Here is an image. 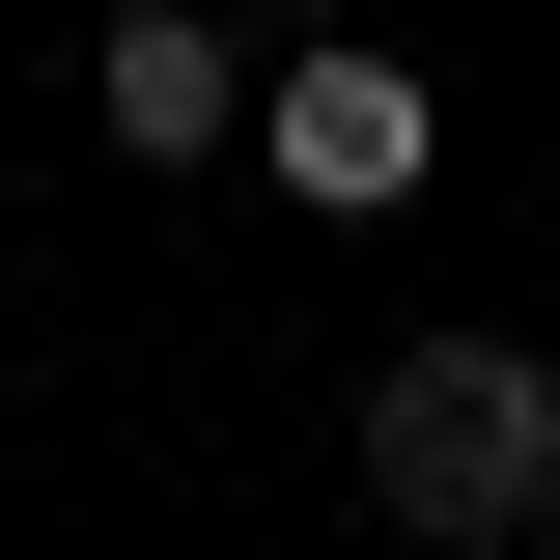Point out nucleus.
<instances>
[{
    "mask_svg": "<svg viewBox=\"0 0 560 560\" xmlns=\"http://www.w3.org/2000/svg\"><path fill=\"white\" fill-rule=\"evenodd\" d=\"M364 504L420 560H533L560 533V364L533 337H393L364 364Z\"/></svg>",
    "mask_w": 560,
    "mask_h": 560,
    "instance_id": "1",
    "label": "nucleus"
},
{
    "mask_svg": "<svg viewBox=\"0 0 560 560\" xmlns=\"http://www.w3.org/2000/svg\"><path fill=\"white\" fill-rule=\"evenodd\" d=\"M533 560H560V533H533Z\"/></svg>",
    "mask_w": 560,
    "mask_h": 560,
    "instance_id": "4",
    "label": "nucleus"
},
{
    "mask_svg": "<svg viewBox=\"0 0 560 560\" xmlns=\"http://www.w3.org/2000/svg\"><path fill=\"white\" fill-rule=\"evenodd\" d=\"M84 113H113V168H224L253 140V28L224 0H113L84 28Z\"/></svg>",
    "mask_w": 560,
    "mask_h": 560,
    "instance_id": "3",
    "label": "nucleus"
},
{
    "mask_svg": "<svg viewBox=\"0 0 560 560\" xmlns=\"http://www.w3.org/2000/svg\"><path fill=\"white\" fill-rule=\"evenodd\" d=\"M420 168H448V84H420L393 28H308V57H253V197H280V224H393Z\"/></svg>",
    "mask_w": 560,
    "mask_h": 560,
    "instance_id": "2",
    "label": "nucleus"
}]
</instances>
